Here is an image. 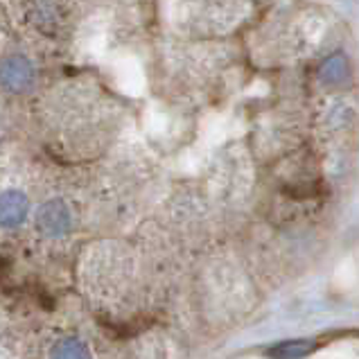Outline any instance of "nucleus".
<instances>
[{"mask_svg": "<svg viewBox=\"0 0 359 359\" xmlns=\"http://www.w3.org/2000/svg\"><path fill=\"white\" fill-rule=\"evenodd\" d=\"M36 70L23 55H12L0 64V86L9 93H25L34 86Z\"/></svg>", "mask_w": 359, "mask_h": 359, "instance_id": "1", "label": "nucleus"}, {"mask_svg": "<svg viewBox=\"0 0 359 359\" xmlns=\"http://www.w3.org/2000/svg\"><path fill=\"white\" fill-rule=\"evenodd\" d=\"M73 226V215L66 206V201L50 199L36 212V229L46 235V238H61Z\"/></svg>", "mask_w": 359, "mask_h": 359, "instance_id": "2", "label": "nucleus"}, {"mask_svg": "<svg viewBox=\"0 0 359 359\" xmlns=\"http://www.w3.org/2000/svg\"><path fill=\"white\" fill-rule=\"evenodd\" d=\"M29 201L25 192L20 190H5L0 192V226L3 229H18L27 219Z\"/></svg>", "mask_w": 359, "mask_h": 359, "instance_id": "3", "label": "nucleus"}, {"mask_svg": "<svg viewBox=\"0 0 359 359\" xmlns=\"http://www.w3.org/2000/svg\"><path fill=\"white\" fill-rule=\"evenodd\" d=\"M319 77L325 86H344L346 81L351 79V66H348V59L341 53L330 55L321 64Z\"/></svg>", "mask_w": 359, "mask_h": 359, "instance_id": "4", "label": "nucleus"}, {"mask_svg": "<svg viewBox=\"0 0 359 359\" xmlns=\"http://www.w3.org/2000/svg\"><path fill=\"white\" fill-rule=\"evenodd\" d=\"M316 351L314 339H290L283 344H276L266 351V357L271 359H303Z\"/></svg>", "mask_w": 359, "mask_h": 359, "instance_id": "5", "label": "nucleus"}, {"mask_svg": "<svg viewBox=\"0 0 359 359\" xmlns=\"http://www.w3.org/2000/svg\"><path fill=\"white\" fill-rule=\"evenodd\" d=\"M53 359H90V348L81 339L70 337V339H64L55 346Z\"/></svg>", "mask_w": 359, "mask_h": 359, "instance_id": "6", "label": "nucleus"}]
</instances>
